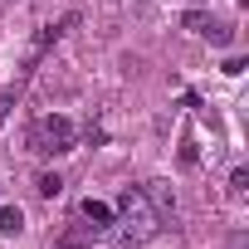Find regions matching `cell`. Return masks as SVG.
<instances>
[{
    "mask_svg": "<svg viewBox=\"0 0 249 249\" xmlns=\"http://www.w3.org/2000/svg\"><path fill=\"white\" fill-rule=\"evenodd\" d=\"M10 107H15V98H10V93H0V127H5V117H10Z\"/></svg>",
    "mask_w": 249,
    "mask_h": 249,
    "instance_id": "cell-9",
    "label": "cell"
},
{
    "mask_svg": "<svg viewBox=\"0 0 249 249\" xmlns=\"http://www.w3.org/2000/svg\"><path fill=\"white\" fill-rule=\"evenodd\" d=\"M73 122L64 117V112H49V117H39L35 127H30V152L35 157H64V152H73Z\"/></svg>",
    "mask_w": 249,
    "mask_h": 249,
    "instance_id": "cell-2",
    "label": "cell"
},
{
    "mask_svg": "<svg viewBox=\"0 0 249 249\" xmlns=\"http://www.w3.org/2000/svg\"><path fill=\"white\" fill-rule=\"evenodd\" d=\"M78 220H83V225H88L93 234H103V230H112V205H107V200H93V196H88V200L78 205Z\"/></svg>",
    "mask_w": 249,
    "mask_h": 249,
    "instance_id": "cell-4",
    "label": "cell"
},
{
    "mask_svg": "<svg viewBox=\"0 0 249 249\" xmlns=\"http://www.w3.org/2000/svg\"><path fill=\"white\" fill-rule=\"evenodd\" d=\"M25 230V210L20 205H0V234H20Z\"/></svg>",
    "mask_w": 249,
    "mask_h": 249,
    "instance_id": "cell-5",
    "label": "cell"
},
{
    "mask_svg": "<svg viewBox=\"0 0 249 249\" xmlns=\"http://www.w3.org/2000/svg\"><path fill=\"white\" fill-rule=\"evenodd\" d=\"M186 30L205 35V30H210V15H205V10H191V15H186Z\"/></svg>",
    "mask_w": 249,
    "mask_h": 249,
    "instance_id": "cell-7",
    "label": "cell"
},
{
    "mask_svg": "<svg viewBox=\"0 0 249 249\" xmlns=\"http://www.w3.org/2000/svg\"><path fill=\"white\" fill-rule=\"evenodd\" d=\"M59 186H64V181H59V176H54V171H44V176H39V181H35V191H39V196H44V200H54V196H59Z\"/></svg>",
    "mask_w": 249,
    "mask_h": 249,
    "instance_id": "cell-6",
    "label": "cell"
},
{
    "mask_svg": "<svg viewBox=\"0 0 249 249\" xmlns=\"http://www.w3.org/2000/svg\"><path fill=\"white\" fill-rule=\"evenodd\" d=\"M73 25H78V15H64L59 25H39V35H35V44H30V54H25V69H35V64L49 54V44H54L64 30H73Z\"/></svg>",
    "mask_w": 249,
    "mask_h": 249,
    "instance_id": "cell-3",
    "label": "cell"
},
{
    "mask_svg": "<svg viewBox=\"0 0 249 249\" xmlns=\"http://www.w3.org/2000/svg\"><path fill=\"white\" fill-rule=\"evenodd\" d=\"M117 210H122V239L127 244H142V239H152L157 230H161V215L152 210V200H147V191L142 186H127L117 196Z\"/></svg>",
    "mask_w": 249,
    "mask_h": 249,
    "instance_id": "cell-1",
    "label": "cell"
},
{
    "mask_svg": "<svg viewBox=\"0 0 249 249\" xmlns=\"http://www.w3.org/2000/svg\"><path fill=\"white\" fill-rule=\"evenodd\" d=\"M230 191H234V196H244V191H249V171H244V166L230 176Z\"/></svg>",
    "mask_w": 249,
    "mask_h": 249,
    "instance_id": "cell-8",
    "label": "cell"
}]
</instances>
